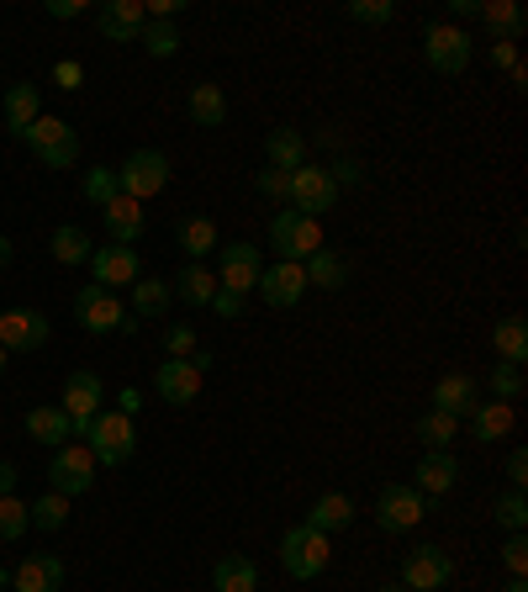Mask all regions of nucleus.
Segmentation results:
<instances>
[{
    "label": "nucleus",
    "mask_w": 528,
    "mask_h": 592,
    "mask_svg": "<svg viewBox=\"0 0 528 592\" xmlns=\"http://www.w3.org/2000/svg\"><path fill=\"white\" fill-rule=\"evenodd\" d=\"M80 434H85L95 466H122V460H133V449H138V423L127 413H95Z\"/></svg>",
    "instance_id": "f257e3e1"
},
{
    "label": "nucleus",
    "mask_w": 528,
    "mask_h": 592,
    "mask_svg": "<svg viewBox=\"0 0 528 592\" xmlns=\"http://www.w3.org/2000/svg\"><path fill=\"white\" fill-rule=\"evenodd\" d=\"M328 561H333V550H328V534L312 530V524H296L286 530L280 539V566H286V577L296 582H312V577H323Z\"/></svg>",
    "instance_id": "f03ea898"
},
{
    "label": "nucleus",
    "mask_w": 528,
    "mask_h": 592,
    "mask_svg": "<svg viewBox=\"0 0 528 592\" xmlns=\"http://www.w3.org/2000/svg\"><path fill=\"white\" fill-rule=\"evenodd\" d=\"M269 249L280 254V260H312L318 249H323V223L318 217H301V212H275V223H269Z\"/></svg>",
    "instance_id": "7ed1b4c3"
},
{
    "label": "nucleus",
    "mask_w": 528,
    "mask_h": 592,
    "mask_svg": "<svg viewBox=\"0 0 528 592\" xmlns=\"http://www.w3.org/2000/svg\"><path fill=\"white\" fill-rule=\"evenodd\" d=\"M170 185V159L159 153V148H138V153H127L117 170V191L122 196H133V202H148V196H159Z\"/></svg>",
    "instance_id": "20e7f679"
},
{
    "label": "nucleus",
    "mask_w": 528,
    "mask_h": 592,
    "mask_svg": "<svg viewBox=\"0 0 528 592\" xmlns=\"http://www.w3.org/2000/svg\"><path fill=\"white\" fill-rule=\"evenodd\" d=\"M74 318H80L85 333H117V328H133V312L122 307V296L106 292V286H95V281L74 296Z\"/></svg>",
    "instance_id": "39448f33"
},
{
    "label": "nucleus",
    "mask_w": 528,
    "mask_h": 592,
    "mask_svg": "<svg viewBox=\"0 0 528 592\" xmlns=\"http://www.w3.org/2000/svg\"><path fill=\"white\" fill-rule=\"evenodd\" d=\"M90 481H95V455H90V444H74V440L59 444V449H54V466H48V487L74 503L80 492H90Z\"/></svg>",
    "instance_id": "423d86ee"
},
{
    "label": "nucleus",
    "mask_w": 528,
    "mask_h": 592,
    "mask_svg": "<svg viewBox=\"0 0 528 592\" xmlns=\"http://www.w3.org/2000/svg\"><path fill=\"white\" fill-rule=\"evenodd\" d=\"M449 582H455V561H449L444 545H417V550H408V561H402V588L408 592H439Z\"/></svg>",
    "instance_id": "0eeeda50"
},
{
    "label": "nucleus",
    "mask_w": 528,
    "mask_h": 592,
    "mask_svg": "<svg viewBox=\"0 0 528 592\" xmlns=\"http://www.w3.org/2000/svg\"><path fill=\"white\" fill-rule=\"evenodd\" d=\"M423 513H428L423 492H417V487H402V481L381 487V498H376V524H381L386 534L417 530V524H423Z\"/></svg>",
    "instance_id": "6e6552de"
},
{
    "label": "nucleus",
    "mask_w": 528,
    "mask_h": 592,
    "mask_svg": "<svg viewBox=\"0 0 528 592\" xmlns=\"http://www.w3.org/2000/svg\"><path fill=\"white\" fill-rule=\"evenodd\" d=\"M211 275H217V286H222V292H233V296L254 292V286H260V275H264L260 249L238 238V243H228V249L217 254V270H211Z\"/></svg>",
    "instance_id": "1a4fd4ad"
},
{
    "label": "nucleus",
    "mask_w": 528,
    "mask_h": 592,
    "mask_svg": "<svg viewBox=\"0 0 528 592\" xmlns=\"http://www.w3.org/2000/svg\"><path fill=\"white\" fill-rule=\"evenodd\" d=\"M48 344V318L43 312H27V307H5L0 312V350L5 355H32Z\"/></svg>",
    "instance_id": "9d476101"
},
{
    "label": "nucleus",
    "mask_w": 528,
    "mask_h": 592,
    "mask_svg": "<svg viewBox=\"0 0 528 592\" xmlns=\"http://www.w3.org/2000/svg\"><path fill=\"white\" fill-rule=\"evenodd\" d=\"M423 54H428V64H434L439 75H466L470 37L455 27V22H434V27L423 32Z\"/></svg>",
    "instance_id": "9b49d317"
},
{
    "label": "nucleus",
    "mask_w": 528,
    "mask_h": 592,
    "mask_svg": "<svg viewBox=\"0 0 528 592\" xmlns=\"http://www.w3.org/2000/svg\"><path fill=\"white\" fill-rule=\"evenodd\" d=\"M90 275H95V286H106V292H122V286L144 281V254H138V249H127V243L95 249V254H90Z\"/></svg>",
    "instance_id": "f8f14e48"
},
{
    "label": "nucleus",
    "mask_w": 528,
    "mask_h": 592,
    "mask_svg": "<svg viewBox=\"0 0 528 592\" xmlns=\"http://www.w3.org/2000/svg\"><path fill=\"white\" fill-rule=\"evenodd\" d=\"M333 202H338V185H333V175H328L323 164L291 170V207L301 212V217H318V212H328Z\"/></svg>",
    "instance_id": "ddd939ff"
},
{
    "label": "nucleus",
    "mask_w": 528,
    "mask_h": 592,
    "mask_svg": "<svg viewBox=\"0 0 528 592\" xmlns=\"http://www.w3.org/2000/svg\"><path fill=\"white\" fill-rule=\"evenodd\" d=\"M101 402H106V382L95 376V371H74L69 382H64V413H69V423H74V434L85 429L90 418L101 413Z\"/></svg>",
    "instance_id": "4468645a"
},
{
    "label": "nucleus",
    "mask_w": 528,
    "mask_h": 592,
    "mask_svg": "<svg viewBox=\"0 0 528 592\" xmlns=\"http://www.w3.org/2000/svg\"><path fill=\"white\" fill-rule=\"evenodd\" d=\"M202 365L196 360H164L159 365V376H153V391H159V402H170V408H185V402H196L202 397Z\"/></svg>",
    "instance_id": "2eb2a0df"
},
{
    "label": "nucleus",
    "mask_w": 528,
    "mask_h": 592,
    "mask_svg": "<svg viewBox=\"0 0 528 592\" xmlns=\"http://www.w3.org/2000/svg\"><path fill=\"white\" fill-rule=\"evenodd\" d=\"M254 292H260L269 307H296V301H301V292H307V270L296 265V260H280V265L264 270Z\"/></svg>",
    "instance_id": "dca6fc26"
},
{
    "label": "nucleus",
    "mask_w": 528,
    "mask_h": 592,
    "mask_svg": "<svg viewBox=\"0 0 528 592\" xmlns=\"http://www.w3.org/2000/svg\"><path fill=\"white\" fill-rule=\"evenodd\" d=\"M455 481H460V460H455L449 449H428V455L412 466V487H417L423 498H444Z\"/></svg>",
    "instance_id": "f3484780"
},
{
    "label": "nucleus",
    "mask_w": 528,
    "mask_h": 592,
    "mask_svg": "<svg viewBox=\"0 0 528 592\" xmlns=\"http://www.w3.org/2000/svg\"><path fill=\"white\" fill-rule=\"evenodd\" d=\"M95 22H101V32H106V37H117V43H133V37H144L148 11H144V0H106Z\"/></svg>",
    "instance_id": "a211bd4d"
},
{
    "label": "nucleus",
    "mask_w": 528,
    "mask_h": 592,
    "mask_svg": "<svg viewBox=\"0 0 528 592\" xmlns=\"http://www.w3.org/2000/svg\"><path fill=\"white\" fill-rule=\"evenodd\" d=\"M434 408L449 418H470L475 408H481V382H470V376H444L439 386H434Z\"/></svg>",
    "instance_id": "6ab92c4d"
},
{
    "label": "nucleus",
    "mask_w": 528,
    "mask_h": 592,
    "mask_svg": "<svg viewBox=\"0 0 528 592\" xmlns=\"http://www.w3.org/2000/svg\"><path fill=\"white\" fill-rule=\"evenodd\" d=\"M11 588L16 592H59L64 588V561L59 556H27V561L11 571Z\"/></svg>",
    "instance_id": "aec40b11"
},
{
    "label": "nucleus",
    "mask_w": 528,
    "mask_h": 592,
    "mask_svg": "<svg viewBox=\"0 0 528 592\" xmlns=\"http://www.w3.org/2000/svg\"><path fill=\"white\" fill-rule=\"evenodd\" d=\"M101 217H106V228H112V243H138L144 238V202H133V196H112L106 207H101Z\"/></svg>",
    "instance_id": "412c9836"
},
{
    "label": "nucleus",
    "mask_w": 528,
    "mask_h": 592,
    "mask_svg": "<svg viewBox=\"0 0 528 592\" xmlns=\"http://www.w3.org/2000/svg\"><path fill=\"white\" fill-rule=\"evenodd\" d=\"M264 159H269V170H301L307 164V138L296 133V127H275L269 138H264Z\"/></svg>",
    "instance_id": "4be33fe9"
},
{
    "label": "nucleus",
    "mask_w": 528,
    "mask_h": 592,
    "mask_svg": "<svg viewBox=\"0 0 528 592\" xmlns=\"http://www.w3.org/2000/svg\"><path fill=\"white\" fill-rule=\"evenodd\" d=\"M481 22L497 32V43H518L524 27H528V16H524L518 0H481Z\"/></svg>",
    "instance_id": "5701e85b"
},
{
    "label": "nucleus",
    "mask_w": 528,
    "mask_h": 592,
    "mask_svg": "<svg viewBox=\"0 0 528 592\" xmlns=\"http://www.w3.org/2000/svg\"><path fill=\"white\" fill-rule=\"evenodd\" d=\"M518 429V418H513V402H481L475 413H470V434L481 444H492V440H507Z\"/></svg>",
    "instance_id": "b1692460"
},
{
    "label": "nucleus",
    "mask_w": 528,
    "mask_h": 592,
    "mask_svg": "<svg viewBox=\"0 0 528 592\" xmlns=\"http://www.w3.org/2000/svg\"><path fill=\"white\" fill-rule=\"evenodd\" d=\"M27 434H32V444H69L74 440V423H69V413L64 408H32L27 413Z\"/></svg>",
    "instance_id": "393cba45"
},
{
    "label": "nucleus",
    "mask_w": 528,
    "mask_h": 592,
    "mask_svg": "<svg viewBox=\"0 0 528 592\" xmlns=\"http://www.w3.org/2000/svg\"><path fill=\"white\" fill-rule=\"evenodd\" d=\"M211 588L217 592H254L260 588V566L249 561V556H222V561L211 566Z\"/></svg>",
    "instance_id": "a878e982"
},
{
    "label": "nucleus",
    "mask_w": 528,
    "mask_h": 592,
    "mask_svg": "<svg viewBox=\"0 0 528 592\" xmlns=\"http://www.w3.org/2000/svg\"><path fill=\"white\" fill-rule=\"evenodd\" d=\"M170 292H175L185 307H211V296H217V275H211L206 265H185L175 275V286H170Z\"/></svg>",
    "instance_id": "bb28decb"
},
{
    "label": "nucleus",
    "mask_w": 528,
    "mask_h": 592,
    "mask_svg": "<svg viewBox=\"0 0 528 592\" xmlns=\"http://www.w3.org/2000/svg\"><path fill=\"white\" fill-rule=\"evenodd\" d=\"M492 350H497L502 365H524L528 355V323L513 312V318H502L497 328H492Z\"/></svg>",
    "instance_id": "cd10ccee"
},
{
    "label": "nucleus",
    "mask_w": 528,
    "mask_h": 592,
    "mask_svg": "<svg viewBox=\"0 0 528 592\" xmlns=\"http://www.w3.org/2000/svg\"><path fill=\"white\" fill-rule=\"evenodd\" d=\"M307 524H312V530H323V534H333V530H344V524H354L349 492H323V498L312 503V513H307Z\"/></svg>",
    "instance_id": "c85d7f7f"
},
{
    "label": "nucleus",
    "mask_w": 528,
    "mask_h": 592,
    "mask_svg": "<svg viewBox=\"0 0 528 592\" xmlns=\"http://www.w3.org/2000/svg\"><path fill=\"white\" fill-rule=\"evenodd\" d=\"M185 106H191V122L196 127H222L228 122V95H222V86H196Z\"/></svg>",
    "instance_id": "c756f323"
},
{
    "label": "nucleus",
    "mask_w": 528,
    "mask_h": 592,
    "mask_svg": "<svg viewBox=\"0 0 528 592\" xmlns=\"http://www.w3.org/2000/svg\"><path fill=\"white\" fill-rule=\"evenodd\" d=\"M301 270H307V286H323V292H338L349 281V265L333 249H318L312 260H301Z\"/></svg>",
    "instance_id": "7c9ffc66"
},
{
    "label": "nucleus",
    "mask_w": 528,
    "mask_h": 592,
    "mask_svg": "<svg viewBox=\"0 0 528 592\" xmlns=\"http://www.w3.org/2000/svg\"><path fill=\"white\" fill-rule=\"evenodd\" d=\"M37 117H43V112H37V86H11L5 90V127H11L16 138H22Z\"/></svg>",
    "instance_id": "2f4dec72"
},
{
    "label": "nucleus",
    "mask_w": 528,
    "mask_h": 592,
    "mask_svg": "<svg viewBox=\"0 0 528 592\" xmlns=\"http://www.w3.org/2000/svg\"><path fill=\"white\" fill-rule=\"evenodd\" d=\"M180 249L191 254V265H202V254L217 249V223L211 217H185L180 223Z\"/></svg>",
    "instance_id": "473e14b6"
},
{
    "label": "nucleus",
    "mask_w": 528,
    "mask_h": 592,
    "mask_svg": "<svg viewBox=\"0 0 528 592\" xmlns=\"http://www.w3.org/2000/svg\"><path fill=\"white\" fill-rule=\"evenodd\" d=\"M90 238H85V228H74V223H64L59 234H54V260L59 265H90Z\"/></svg>",
    "instance_id": "72a5a7b5"
},
{
    "label": "nucleus",
    "mask_w": 528,
    "mask_h": 592,
    "mask_svg": "<svg viewBox=\"0 0 528 592\" xmlns=\"http://www.w3.org/2000/svg\"><path fill=\"white\" fill-rule=\"evenodd\" d=\"M170 301H175V292L164 281H133V312L138 318H164Z\"/></svg>",
    "instance_id": "f704fd0d"
},
{
    "label": "nucleus",
    "mask_w": 528,
    "mask_h": 592,
    "mask_svg": "<svg viewBox=\"0 0 528 592\" xmlns=\"http://www.w3.org/2000/svg\"><path fill=\"white\" fill-rule=\"evenodd\" d=\"M455 429H460V418L439 413V408H428V413L417 418V440L428 444V449H449L455 444Z\"/></svg>",
    "instance_id": "c9c22d12"
},
{
    "label": "nucleus",
    "mask_w": 528,
    "mask_h": 592,
    "mask_svg": "<svg viewBox=\"0 0 528 592\" xmlns=\"http://www.w3.org/2000/svg\"><path fill=\"white\" fill-rule=\"evenodd\" d=\"M27 519H32V530H64L69 524V498L64 492H48V498H37V503H27Z\"/></svg>",
    "instance_id": "e433bc0d"
},
{
    "label": "nucleus",
    "mask_w": 528,
    "mask_h": 592,
    "mask_svg": "<svg viewBox=\"0 0 528 592\" xmlns=\"http://www.w3.org/2000/svg\"><path fill=\"white\" fill-rule=\"evenodd\" d=\"M492 513H497V524L507 534H524L528 530V498H524V487H513V492H502L497 498V508H492Z\"/></svg>",
    "instance_id": "4c0bfd02"
},
{
    "label": "nucleus",
    "mask_w": 528,
    "mask_h": 592,
    "mask_svg": "<svg viewBox=\"0 0 528 592\" xmlns=\"http://www.w3.org/2000/svg\"><path fill=\"white\" fill-rule=\"evenodd\" d=\"M138 43H144L153 59H175V54H180V32H175V22H148Z\"/></svg>",
    "instance_id": "58836bf2"
},
{
    "label": "nucleus",
    "mask_w": 528,
    "mask_h": 592,
    "mask_svg": "<svg viewBox=\"0 0 528 592\" xmlns=\"http://www.w3.org/2000/svg\"><path fill=\"white\" fill-rule=\"evenodd\" d=\"M27 530H32L27 503H22L16 492H5V498H0V539H22Z\"/></svg>",
    "instance_id": "ea45409f"
},
{
    "label": "nucleus",
    "mask_w": 528,
    "mask_h": 592,
    "mask_svg": "<svg viewBox=\"0 0 528 592\" xmlns=\"http://www.w3.org/2000/svg\"><path fill=\"white\" fill-rule=\"evenodd\" d=\"M37 159H43L48 170H69V164L80 159V138H74V127H64V133L48 148H37Z\"/></svg>",
    "instance_id": "a19ab883"
},
{
    "label": "nucleus",
    "mask_w": 528,
    "mask_h": 592,
    "mask_svg": "<svg viewBox=\"0 0 528 592\" xmlns=\"http://www.w3.org/2000/svg\"><path fill=\"white\" fill-rule=\"evenodd\" d=\"M492 391H497V402H518L524 397V365H502L497 360V371H492Z\"/></svg>",
    "instance_id": "79ce46f5"
},
{
    "label": "nucleus",
    "mask_w": 528,
    "mask_h": 592,
    "mask_svg": "<svg viewBox=\"0 0 528 592\" xmlns=\"http://www.w3.org/2000/svg\"><path fill=\"white\" fill-rule=\"evenodd\" d=\"M117 196V170H90L85 175V202L90 207H106Z\"/></svg>",
    "instance_id": "37998d69"
},
{
    "label": "nucleus",
    "mask_w": 528,
    "mask_h": 592,
    "mask_svg": "<svg viewBox=\"0 0 528 592\" xmlns=\"http://www.w3.org/2000/svg\"><path fill=\"white\" fill-rule=\"evenodd\" d=\"M349 16H354V22H370V27H381V22H391V16H397V5H391V0H354Z\"/></svg>",
    "instance_id": "c03bdc74"
},
{
    "label": "nucleus",
    "mask_w": 528,
    "mask_h": 592,
    "mask_svg": "<svg viewBox=\"0 0 528 592\" xmlns=\"http://www.w3.org/2000/svg\"><path fill=\"white\" fill-rule=\"evenodd\" d=\"M164 350H170V360H191L196 355V328L175 323L170 333H164Z\"/></svg>",
    "instance_id": "a18cd8bd"
},
{
    "label": "nucleus",
    "mask_w": 528,
    "mask_h": 592,
    "mask_svg": "<svg viewBox=\"0 0 528 592\" xmlns=\"http://www.w3.org/2000/svg\"><path fill=\"white\" fill-rule=\"evenodd\" d=\"M502 566H507L513 577H524L528 571V539L524 534H507V545H502Z\"/></svg>",
    "instance_id": "49530a36"
},
{
    "label": "nucleus",
    "mask_w": 528,
    "mask_h": 592,
    "mask_svg": "<svg viewBox=\"0 0 528 592\" xmlns=\"http://www.w3.org/2000/svg\"><path fill=\"white\" fill-rule=\"evenodd\" d=\"M260 191L269 202H291V175L286 170H260Z\"/></svg>",
    "instance_id": "de8ad7c7"
},
{
    "label": "nucleus",
    "mask_w": 528,
    "mask_h": 592,
    "mask_svg": "<svg viewBox=\"0 0 528 592\" xmlns=\"http://www.w3.org/2000/svg\"><path fill=\"white\" fill-rule=\"evenodd\" d=\"M54 80H59L64 90H80V86H85V69H80L74 59H59V64H54Z\"/></svg>",
    "instance_id": "09e8293b"
},
{
    "label": "nucleus",
    "mask_w": 528,
    "mask_h": 592,
    "mask_svg": "<svg viewBox=\"0 0 528 592\" xmlns=\"http://www.w3.org/2000/svg\"><path fill=\"white\" fill-rule=\"evenodd\" d=\"M328 175H333V185H354V180L365 175V164H359V159H354V153H344V159H338V164H333V170H328Z\"/></svg>",
    "instance_id": "8fccbe9b"
},
{
    "label": "nucleus",
    "mask_w": 528,
    "mask_h": 592,
    "mask_svg": "<svg viewBox=\"0 0 528 592\" xmlns=\"http://www.w3.org/2000/svg\"><path fill=\"white\" fill-rule=\"evenodd\" d=\"M211 312H217V318H228V323H233L238 312H243V296H233V292H222V286H217V296H211Z\"/></svg>",
    "instance_id": "3c124183"
},
{
    "label": "nucleus",
    "mask_w": 528,
    "mask_h": 592,
    "mask_svg": "<svg viewBox=\"0 0 528 592\" xmlns=\"http://www.w3.org/2000/svg\"><path fill=\"white\" fill-rule=\"evenodd\" d=\"M518 43H492V69H507V75H513V69H518Z\"/></svg>",
    "instance_id": "603ef678"
},
{
    "label": "nucleus",
    "mask_w": 528,
    "mask_h": 592,
    "mask_svg": "<svg viewBox=\"0 0 528 592\" xmlns=\"http://www.w3.org/2000/svg\"><path fill=\"white\" fill-rule=\"evenodd\" d=\"M507 481H513V487L528 481V449H513V455H507Z\"/></svg>",
    "instance_id": "864d4df0"
},
{
    "label": "nucleus",
    "mask_w": 528,
    "mask_h": 592,
    "mask_svg": "<svg viewBox=\"0 0 528 592\" xmlns=\"http://www.w3.org/2000/svg\"><path fill=\"white\" fill-rule=\"evenodd\" d=\"M80 11H85V0H54L48 5V16H80Z\"/></svg>",
    "instance_id": "5fc2aeb1"
},
{
    "label": "nucleus",
    "mask_w": 528,
    "mask_h": 592,
    "mask_svg": "<svg viewBox=\"0 0 528 592\" xmlns=\"http://www.w3.org/2000/svg\"><path fill=\"white\" fill-rule=\"evenodd\" d=\"M5 492H16V466H11V460H0V498H5Z\"/></svg>",
    "instance_id": "6e6d98bb"
},
{
    "label": "nucleus",
    "mask_w": 528,
    "mask_h": 592,
    "mask_svg": "<svg viewBox=\"0 0 528 592\" xmlns=\"http://www.w3.org/2000/svg\"><path fill=\"white\" fill-rule=\"evenodd\" d=\"M138 408H144V391H122V413L133 418V413H138Z\"/></svg>",
    "instance_id": "4d7b16f0"
},
{
    "label": "nucleus",
    "mask_w": 528,
    "mask_h": 592,
    "mask_svg": "<svg viewBox=\"0 0 528 592\" xmlns=\"http://www.w3.org/2000/svg\"><path fill=\"white\" fill-rule=\"evenodd\" d=\"M455 16H481V0H455Z\"/></svg>",
    "instance_id": "13d9d810"
},
{
    "label": "nucleus",
    "mask_w": 528,
    "mask_h": 592,
    "mask_svg": "<svg viewBox=\"0 0 528 592\" xmlns=\"http://www.w3.org/2000/svg\"><path fill=\"white\" fill-rule=\"evenodd\" d=\"M5 265H11V238L0 234V270H5Z\"/></svg>",
    "instance_id": "bf43d9fd"
},
{
    "label": "nucleus",
    "mask_w": 528,
    "mask_h": 592,
    "mask_svg": "<svg viewBox=\"0 0 528 592\" xmlns=\"http://www.w3.org/2000/svg\"><path fill=\"white\" fill-rule=\"evenodd\" d=\"M502 592H528V582H524V577H513V582H507Z\"/></svg>",
    "instance_id": "052dcab7"
},
{
    "label": "nucleus",
    "mask_w": 528,
    "mask_h": 592,
    "mask_svg": "<svg viewBox=\"0 0 528 592\" xmlns=\"http://www.w3.org/2000/svg\"><path fill=\"white\" fill-rule=\"evenodd\" d=\"M376 592H408V588H402V582H386V588H376Z\"/></svg>",
    "instance_id": "680f3d73"
},
{
    "label": "nucleus",
    "mask_w": 528,
    "mask_h": 592,
    "mask_svg": "<svg viewBox=\"0 0 528 592\" xmlns=\"http://www.w3.org/2000/svg\"><path fill=\"white\" fill-rule=\"evenodd\" d=\"M0 588H11V571H5V566H0Z\"/></svg>",
    "instance_id": "e2e57ef3"
},
{
    "label": "nucleus",
    "mask_w": 528,
    "mask_h": 592,
    "mask_svg": "<svg viewBox=\"0 0 528 592\" xmlns=\"http://www.w3.org/2000/svg\"><path fill=\"white\" fill-rule=\"evenodd\" d=\"M5 360H11V355H5V350H0V371H5Z\"/></svg>",
    "instance_id": "0e129e2a"
},
{
    "label": "nucleus",
    "mask_w": 528,
    "mask_h": 592,
    "mask_svg": "<svg viewBox=\"0 0 528 592\" xmlns=\"http://www.w3.org/2000/svg\"><path fill=\"white\" fill-rule=\"evenodd\" d=\"M0 312H5V307H0Z\"/></svg>",
    "instance_id": "69168bd1"
}]
</instances>
